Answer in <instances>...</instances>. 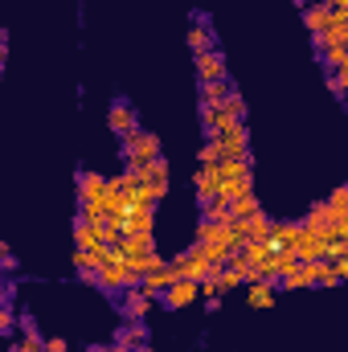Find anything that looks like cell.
Returning <instances> with one entry per match:
<instances>
[{
	"instance_id": "obj_32",
	"label": "cell",
	"mask_w": 348,
	"mask_h": 352,
	"mask_svg": "<svg viewBox=\"0 0 348 352\" xmlns=\"http://www.w3.org/2000/svg\"><path fill=\"white\" fill-rule=\"evenodd\" d=\"M242 283H246V274H242V270L221 266V287H226V291H234V287H242Z\"/></svg>"
},
{
	"instance_id": "obj_3",
	"label": "cell",
	"mask_w": 348,
	"mask_h": 352,
	"mask_svg": "<svg viewBox=\"0 0 348 352\" xmlns=\"http://www.w3.org/2000/svg\"><path fill=\"white\" fill-rule=\"evenodd\" d=\"M221 164H201L197 176H193V188H197V205L205 209V205H213L217 201V192H221Z\"/></svg>"
},
{
	"instance_id": "obj_37",
	"label": "cell",
	"mask_w": 348,
	"mask_h": 352,
	"mask_svg": "<svg viewBox=\"0 0 348 352\" xmlns=\"http://www.w3.org/2000/svg\"><path fill=\"white\" fill-rule=\"evenodd\" d=\"M45 352H66V336H45Z\"/></svg>"
},
{
	"instance_id": "obj_7",
	"label": "cell",
	"mask_w": 348,
	"mask_h": 352,
	"mask_svg": "<svg viewBox=\"0 0 348 352\" xmlns=\"http://www.w3.org/2000/svg\"><path fill=\"white\" fill-rule=\"evenodd\" d=\"M221 156H226V160H246V156H254V152H250V131H246V123H238L234 131L221 135Z\"/></svg>"
},
{
	"instance_id": "obj_1",
	"label": "cell",
	"mask_w": 348,
	"mask_h": 352,
	"mask_svg": "<svg viewBox=\"0 0 348 352\" xmlns=\"http://www.w3.org/2000/svg\"><path fill=\"white\" fill-rule=\"evenodd\" d=\"M123 160H127V168H144V164L160 160V140L152 131H140V135L123 140Z\"/></svg>"
},
{
	"instance_id": "obj_38",
	"label": "cell",
	"mask_w": 348,
	"mask_h": 352,
	"mask_svg": "<svg viewBox=\"0 0 348 352\" xmlns=\"http://www.w3.org/2000/svg\"><path fill=\"white\" fill-rule=\"evenodd\" d=\"M332 266H336V274H340V278H348V254H345V258H336Z\"/></svg>"
},
{
	"instance_id": "obj_15",
	"label": "cell",
	"mask_w": 348,
	"mask_h": 352,
	"mask_svg": "<svg viewBox=\"0 0 348 352\" xmlns=\"http://www.w3.org/2000/svg\"><path fill=\"white\" fill-rule=\"evenodd\" d=\"M332 16H336V8H332V4H324V0H316V4H307V8H303V25L312 29V37H316V33H328Z\"/></svg>"
},
{
	"instance_id": "obj_28",
	"label": "cell",
	"mask_w": 348,
	"mask_h": 352,
	"mask_svg": "<svg viewBox=\"0 0 348 352\" xmlns=\"http://www.w3.org/2000/svg\"><path fill=\"white\" fill-rule=\"evenodd\" d=\"M127 263H131V270H135V274H152V270L168 266L164 258H160V250H156V254H144V258H127Z\"/></svg>"
},
{
	"instance_id": "obj_16",
	"label": "cell",
	"mask_w": 348,
	"mask_h": 352,
	"mask_svg": "<svg viewBox=\"0 0 348 352\" xmlns=\"http://www.w3.org/2000/svg\"><path fill=\"white\" fill-rule=\"evenodd\" d=\"M230 94H234V82H230V78H217V82H197V98H201V107H221Z\"/></svg>"
},
{
	"instance_id": "obj_31",
	"label": "cell",
	"mask_w": 348,
	"mask_h": 352,
	"mask_svg": "<svg viewBox=\"0 0 348 352\" xmlns=\"http://www.w3.org/2000/svg\"><path fill=\"white\" fill-rule=\"evenodd\" d=\"M17 328H21V320L12 316V307H0V336H17Z\"/></svg>"
},
{
	"instance_id": "obj_2",
	"label": "cell",
	"mask_w": 348,
	"mask_h": 352,
	"mask_svg": "<svg viewBox=\"0 0 348 352\" xmlns=\"http://www.w3.org/2000/svg\"><path fill=\"white\" fill-rule=\"evenodd\" d=\"M107 127H111V135H119V140H131V135L144 131V127H140V115H135V107H131L127 98H115V102H111Z\"/></svg>"
},
{
	"instance_id": "obj_11",
	"label": "cell",
	"mask_w": 348,
	"mask_h": 352,
	"mask_svg": "<svg viewBox=\"0 0 348 352\" xmlns=\"http://www.w3.org/2000/svg\"><path fill=\"white\" fill-rule=\"evenodd\" d=\"M123 258H144V254H156V234H123V242L115 246Z\"/></svg>"
},
{
	"instance_id": "obj_34",
	"label": "cell",
	"mask_w": 348,
	"mask_h": 352,
	"mask_svg": "<svg viewBox=\"0 0 348 352\" xmlns=\"http://www.w3.org/2000/svg\"><path fill=\"white\" fill-rule=\"evenodd\" d=\"M21 336H25V340H45V336H41V328H37V320H33V316H21Z\"/></svg>"
},
{
	"instance_id": "obj_26",
	"label": "cell",
	"mask_w": 348,
	"mask_h": 352,
	"mask_svg": "<svg viewBox=\"0 0 348 352\" xmlns=\"http://www.w3.org/2000/svg\"><path fill=\"white\" fill-rule=\"evenodd\" d=\"M254 213H262V201H259V197H254V192L230 205V217H234V221H246V217H254Z\"/></svg>"
},
{
	"instance_id": "obj_17",
	"label": "cell",
	"mask_w": 348,
	"mask_h": 352,
	"mask_svg": "<svg viewBox=\"0 0 348 352\" xmlns=\"http://www.w3.org/2000/svg\"><path fill=\"white\" fill-rule=\"evenodd\" d=\"M111 254H115V246H94V250H74V270L83 274V270H98V266L111 263Z\"/></svg>"
},
{
	"instance_id": "obj_29",
	"label": "cell",
	"mask_w": 348,
	"mask_h": 352,
	"mask_svg": "<svg viewBox=\"0 0 348 352\" xmlns=\"http://www.w3.org/2000/svg\"><path fill=\"white\" fill-rule=\"evenodd\" d=\"M270 263L279 266V274H291V270L299 266V254H295V246H287V250H279V254H270Z\"/></svg>"
},
{
	"instance_id": "obj_24",
	"label": "cell",
	"mask_w": 348,
	"mask_h": 352,
	"mask_svg": "<svg viewBox=\"0 0 348 352\" xmlns=\"http://www.w3.org/2000/svg\"><path fill=\"white\" fill-rule=\"evenodd\" d=\"M193 246H197L213 266H226L230 263V254H234V246H226V242H193Z\"/></svg>"
},
{
	"instance_id": "obj_8",
	"label": "cell",
	"mask_w": 348,
	"mask_h": 352,
	"mask_svg": "<svg viewBox=\"0 0 348 352\" xmlns=\"http://www.w3.org/2000/svg\"><path fill=\"white\" fill-rule=\"evenodd\" d=\"M188 50H193V58H201V54H213L217 50V37H213V29L205 25V16H197L193 25H188Z\"/></svg>"
},
{
	"instance_id": "obj_9",
	"label": "cell",
	"mask_w": 348,
	"mask_h": 352,
	"mask_svg": "<svg viewBox=\"0 0 348 352\" xmlns=\"http://www.w3.org/2000/svg\"><path fill=\"white\" fill-rule=\"evenodd\" d=\"M197 295H201V283H193V278H180V283H173V287L160 295V303H164L168 311H176V307H188Z\"/></svg>"
},
{
	"instance_id": "obj_5",
	"label": "cell",
	"mask_w": 348,
	"mask_h": 352,
	"mask_svg": "<svg viewBox=\"0 0 348 352\" xmlns=\"http://www.w3.org/2000/svg\"><path fill=\"white\" fill-rule=\"evenodd\" d=\"M295 254H299V263H324L328 258V238L303 226V234L295 238Z\"/></svg>"
},
{
	"instance_id": "obj_6",
	"label": "cell",
	"mask_w": 348,
	"mask_h": 352,
	"mask_svg": "<svg viewBox=\"0 0 348 352\" xmlns=\"http://www.w3.org/2000/svg\"><path fill=\"white\" fill-rule=\"evenodd\" d=\"M152 307H156V295H148L144 287H127V291H123V307H119L123 320H144Z\"/></svg>"
},
{
	"instance_id": "obj_27",
	"label": "cell",
	"mask_w": 348,
	"mask_h": 352,
	"mask_svg": "<svg viewBox=\"0 0 348 352\" xmlns=\"http://www.w3.org/2000/svg\"><path fill=\"white\" fill-rule=\"evenodd\" d=\"M226 156H221V135H213V140H205V148H201V156H197V164H221Z\"/></svg>"
},
{
	"instance_id": "obj_23",
	"label": "cell",
	"mask_w": 348,
	"mask_h": 352,
	"mask_svg": "<svg viewBox=\"0 0 348 352\" xmlns=\"http://www.w3.org/2000/svg\"><path fill=\"white\" fill-rule=\"evenodd\" d=\"M221 119H226V107H201V131H205V140L221 135Z\"/></svg>"
},
{
	"instance_id": "obj_22",
	"label": "cell",
	"mask_w": 348,
	"mask_h": 352,
	"mask_svg": "<svg viewBox=\"0 0 348 352\" xmlns=\"http://www.w3.org/2000/svg\"><path fill=\"white\" fill-rule=\"evenodd\" d=\"M274 283H246V303L250 307H270L274 303Z\"/></svg>"
},
{
	"instance_id": "obj_35",
	"label": "cell",
	"mask_w": 348,
	"mask_h": 352,
	"mask_svg": "<svg viewBox=\"0 0 348 352\" xmlns=\"http://www.w3.org/2000/svg\"><path fill=\"white\" fill-rule=\"evenodd\" d=\"M0 266H4V274H17V254L8 242H0Z\"/></svg>"
},
{
	"instance_id": "obj_20",
	"label": "cell",
	"mask_w": 348,
	"mask_h": 352,
	"mask_svg": "<svg viewBox=\"0 0 348 352\" xmlns=\"http://www.w3.org/2000/svg\"><path fill=\"white\" fill-rule=\"evenodd\" d=\"M303 226L328 238V226H332V205H328V201H316V205H312V209L303 213Z\"/></svg>"
},
{
	"instance_id": "obj_25",
	"label": "cell",
	"mask_w": 348,
	"mask_h": 352,
	"mask_svg": "<svg viewBox=\"0 0 348 352\" xmlns=\"http://www.w3.org/2000/svg\"><path fill=\"white\" fill-rule=\"evenodd\" d=\"M320 66H324V74L348 66V41H345V45H328V50H320Z\"/></svg>"
},
{
	"instance_id": "obj_4",
	"label": "cell",
	"mask_w": 348,
	"mask_h": 352,
	"mask_svg": "<svg viewBox=\"0 0 348 352\" xmlns=\"http://www.w3.org/2000/svg\"><path fill=\"white\" fill-rule=\"evenodd\" d=\"M193 70H197V82H217V78H230V62H226V54H221V50L193 58Z\"/></svg>"
},
{
	"instance_id": "obj_10",
	"label": "cell",
	"mask_w": 348,
	"mask_h": 352,
	"mask_svg": "<svg viewBox=\"0 0 348 352\" xmlns=\"http://www.w3.org/2000/svg\"><path fill=\"white\" fill-rule=\"evenodd\" d=\"M156 230V205H131L123 217V234H152Z\"/></svg>"
},
{
	"instance_id": "obj_36",
	"label": "cell",
	"mask_w": 348,
	"mask_h": 352,
	"mask_svg": "<svg viewBox=\"0 0 348 352\" xmlns=\"http://www.w3.org/2000/svg\"><path fill=\"white\" fill-rule=\"evenodd\" d=\"M12 352H45V340H21Z\"/></svg>"
},
{
	"instance_id": "obj_19",
	"label": "cell",
	"mask_w": 348,
	"mask_h": 352,
	"mask_svg": "<svg viewBox=\"0 0 348 352\" xmlns=\"http://www.w3.org/2000/svg\"><path fill=\"white\" fill-rule=\"evenodd\" d=\"M250 192H254V176H238V180H221V192H217V201L234 205V201H242V197H250Z\"/></svg>"
},
{
	"instance_id": "obj_33",
	"label": "cell",
	"mask_w": 348,
	"mask_h": 352,
	"mask_svg": "<svg viewBox=\"0 0 348 352\" xmlns=\"http://www.w3.org/2000/svg\"><path fill=\"white\" fill-rule=\"evenodd\" d=\"M221 107H226V111H230V115H238V119H246V98H242V94H238V87H234V94H230V98H226V102H221Z\"/></svg>"
},
{
	"instance_id": "obj_13",
	"label": "cell",
	"mask_w": 348,
	"mask_h": 352,
	"mask_svg": "<svg viewBox=\"0 0 348 352\" xmlns=\"http://www.w3.org/2000/svg\"><path fill=\"white\" fill-rule=\"evenodd\" d=\"M115 344H119L123 352L144 349V344H148V328H144V320H127V324L115 332Z\"/></svg>"
},
{
	"instance_id": "obj_18",
	"label": "cell",
	"mask_w": 348,
	"mask_h": 352,
	"mask_svg": "<svg viewBox=\"0 0 348 352\" xmlns=\"http://www.w3.org/2000/svg\"><path fill=\"white\" fill-rule=\"evenodd\" d=\"M102 226H94L87 217H74V250H94V246H102V234H98Z\"/></svg>"
},
{
	"instance_id": "obj_30",
	"label": "cell",
	"mask_w": 348,
	"mask_h": 352,
	"mask_svg": "<svg viewBox=\"0 0 348 352\" xmlns=\"http://www.w3.org/2000/svg\"><path fill=\"white\" fill-rule=\"evenodd\" d=\"M328 90L332 94H340V98H348V66H340V70H328Z\"/></svg>"
},
{
	"instance_id": "obj_14",
	"label": "cell",
	"mask_w": 348,
	"mask_h": 352,
	"mask_svg": "<svg viewBox=\"0 0 348 352\" xmlns=\"http://www.w3.org/2000/svg\"><path fill=\"white\" fill-rule=\"evenodd\" d=\"M173 283H180V270L168 263V266H160V270H152V274H144V283H140V287H144L148 295H156V299H160Z\"/></svg>"
},
{
	"instance_id": "obj_39",
	"label": "cell",
	"mask_w": 348,
	"mask_h": 352,
	"mask_svg": "<svg viewBox=\"0 0 348 352\" xmlns=\"http://www.w3.org/2000/svg\"><path fill=\"white\" fill-rule=\"evenodd\" d=\"M295 4H299V8H307V4H316V0H295Z\"/></svg>"
},
{
	"instance_id": "obj_21",
	"label": "cell",
	"mask_w": 348,
	"mask_h": 352,
	"mask_svg": "<svg viewBox=\"0 0 348 352\" xmlns=\"http://www.w3.org/2000/svg\"><path fill=\"white\" fill-rule=\"evenodd\" d=\"M127 173L135 176L140 184H156V180H168V160L160 156V160H152V164H144V168H127Z\"/></svg>"
},
{
	"instance_id": "obj_40",
	"label": "cell",
	"mask_w": 348,
	"mask_h": 352,
	"mask_svg": "<svg viewBox=\"0 0 348 352\" xmlns=\"http://www.w3.org/2000/svg\"><path fill=\"white\" fill-rule=\"evenodd\" d=\"M135 352H152V344H144V349H135Z\"/></svg>"
},
{
	"instance_id": "obj_12",
	"label": "cell",
	"mask_w": 348,
	"mask_h": 352,
	"mask_svg": "<svg viewBox=\"0 0 348 352\" xmlns=\"http://www.w3.org/2000/svg\"><path fill=\"white\" fill-rule=\"evenodd\" d=\"M107 184H111L107 176L83 168V173H78V205H87V201H102V197H107Z\"/></svg>"
},
{
	"instance_id": "obj_41",
	"label": "cell",
	"mask_w": 348,
	"mask_h": 352,
	"mask_svg": "<svg viewBox=\"0 0 348 352\" xmlns=\"http://www.w3.org/2000/svg\"><path fill=\"white\" fill-rule=\"evenodd\" d=\"M345 111H348V98H345Z\"/></svg>"
}]
</instances>
